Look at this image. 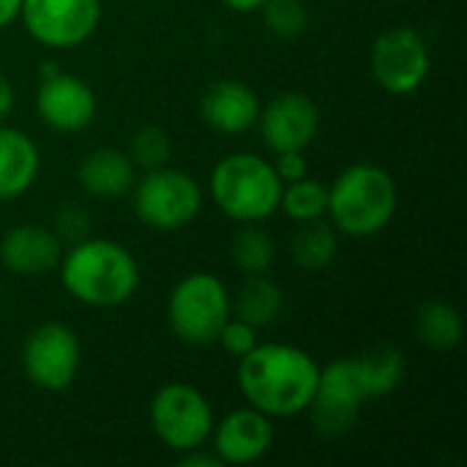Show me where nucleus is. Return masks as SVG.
I'll return each mask as SVG.
<instances>
[{
  "label": "nucleus",
  "instance_id": "obj_7",
  "mask_svg": "<svg viewBox=\"0 0 467 467\" xmlns=\"http://www.w3.org/2000/svg\"><path fill=\"white\" fill-rule=\"evenodd\" d=\"M202 208L200 183L172 167L148 170V175L134 189V213L142 224L172 233L194 222Z\"/></svg>",
  "mask_w": 467,
  "mask_h": 467
},
{
  "label": "nucleus",
  "instance_id": "obj_14",
  "mask_svg": "<svg viewBox=\"0 0 467 467\" xmlns=\"http://www.w3.org/2000/svg\"><path fill=\"white\" fill-rule=\"evenodd\" d=\"M213 451L222 465H252L268 454L274 446L271 416L257 408H241L213 424Z\"/></svg>",
  "mask_w": 467,
  "mask_h": 467
},
{
  "label": "nucleus",
  "instance_id": "obj_12",
  "mask_svg": "<svg viewBox=\"0 0 467 467\" xmlns=\"http://www.w3.org/2000/svg\"><path fill=\"white\" fill-rule=\"evenodd\" d=\"M257 126L263 142L274 153L285 150H304L312 145L320 129V109L317 104L298 90H287L274 96L257 115Z\"/></svg>",
  "mask_w": 467,
  "mask_h": 467
},
{
  "label": "nucleus",
  "instance_id": "obj_13",
  "mask_svg": "<svg viewBox=\"0 0 467 467\" xmlns=\"http://www.w3.org/2000/svg\"><path fill=\"white\" fill-rule=\"evenodd\" d=\"M36 109L38 118L55 131H82L96 118V93L79 77L52 71L38 85Z\"/></svg>",
  "mask_w": 467,
  "mask_h": 467
},
{
  "label": "nucleus",
  "instance_id": "obj_20",
  "mask_svg": "<svg viewBox=\"0 0 467 467\" xmlns=\"http://www.w3.org/2000/svg\"><path fill=\"white\" fill-rule=\"evenodd\" d=\"M282 290L271 279H265V274L249 276V282H244L235 296V317L246 320L254 328L271 326L282 315Z\"/></svg>",
  "mask_w": 467,
  "mask_h": 467
},
{
  "label": "nucleus",
  "instance_id": "obj_31",
  "mask_svg": "<svg viewBox=\"0 0 467 467\" xmlns=\"http://www.w3.org/2000/svg\"><path fill=\"white\" fill-rule=\"evenodd\" d=\"M19 5L22 0H0V30L19 16Z\"/></svg>",
  "mask_w": 467,
  "mask_h": 467
},
{
  "label": "nucleus",
  "instance_id": "obj_10",
  "mask_svg": "<svg viewBox=\"0 0 467 467\" xmlns=\"http://www.w3.org/2000/svg\"><path fill=\"white\" fill-rule=\"evenodd\" d=\"M79 339L63 323L38 326L22 345L25 378L44 391H66L79 372Z\"/></svg>",
  "mask_w": 467,
  "mask_h": 467
},
{
  "label": "nucleus",
  "instance_id": "obj_32",
  "mask_svg": "<svg viewBox=\"0 0 467 467\" xmlns=\"http://www.w3.org/2000/svg\"><path fill=\"white\" fill-rule=\"evenodd\" d=\"M227 8H233V11H238V14H246V11H260V5L265 3V0H222Z\"/></svg>",
  "mask_w": 467,
  "mask_h": 467
},
{
  "label": "nucleus",
  "instance_id": "obj_4",
  "mask_svg": "<svg viewBox=\"0 0 467 467\" xmlns=\"http://www.w3.org/2000/svg\"><path fill=\"white\" fill-rule=\"evenodd\" d=\"M397 183L378 164H353L328 186L331 224L353 238H369L397 213Z\"/></svg>",
  "mask_w": 467,
  "mask_h": 467
},
{
  "label": "nucleus",
  "instance_id": "obj_1",
  "mask_svg": "<svg viewBox=\"0 0 467 467\" xmlns=\"http://www.w3.org/2000/svg\"><path fill=\"white\" fill-rule=\"evenodd\" d=\"M405 375V358L397 348L380 345L369 353L339 358L320 369L317 391L309 405L315 430L326 438L345 435L364 402L391 394Z\"/></svg>",
  "mask_w": 467,
  "mask_h": 467
},
{
  "label": "nucleus",
  "instance_id": "obj_15",
  "mask_svg": "<svg viewBox=\"0 0 467 467\" xmlns=\"http://www.w3.org/2000/svg\"><path fill=\"white\" fill-rule=\"evenodd\" d=\"M60 257V238L41 224H16L0 241V263L16 276H44Z\"/></svg>",
  "mask_w": 467,
  "mask_h": 467
},
{
  "label": "nucleus",
  "instance_id": "obj_22",
  "mask_svg": "<svg viewBox=\"0 0 467 467\" xmlns=\"http://www.w3.org/2000/svg\"><path fill=\"white\" fill-rule=\"evenodd\" d=\"M279 211H285V216L296 219L298 224L309 219H320L328 211V186L312 178L285 183L279 197Z\"/></svg>",
  "mask_w": 467,
  "mask_h": 467
},
{
  "label": "nucleus",
  "instance_id": "obj_9",
  "mask_svg": "<svg viewBox=\"0 0 467 467\" xmlns=\"http://www.w3.org/2000/svg\"><path fill=\"white\" fill-rule=\"evenodd\" d=\"M375 82L391 96L416 93L430 74V49L419 30L391 27L375 38L369 55Z\"/></svg>",
  "mask_w": 467,
  "mask_h": 467
},
{
  "label": "nucleus",
  "instance_id": "obj_17",
  "mask_svg": "<svg viewBox=\"0 0 467 467\" xmlns=\"http://www.w3.org/2000/svg\"><path fill=\"white\" fill-rule=\"evenodd\" d=\"M41 156L36 142L11 126H0V202L25 194L38 175Z\"/></svg>",
  "mask_w": 467,
  "mask_h": 467
},
{
  "label": "nucleus",
  "instance_id": "obj_21",
  "mask_svg": "<svg viewBox=\"0 0 467 467\" xmlns=\"http://www.w3.org/2000/svg\"><path fill=\"white\" fill-rule=\"evenodd\" d=\"M462 317L446 301H430L416 315V334L432 350H451L462 339Z\"/></svg>",
  "mask_w": 467,
  "mask_h": 467
},
{
  "label": "nucleus",
  "instance_id": "obj_16",
  "mask_svg": "<svg viewBox=\"0 0 467 467\" xmlns=\"http://www.w3.org/2000/svg\"><path fill=\"white\" fill-rule=\"evenodd\" d=\"M202 120L222 134H244L257 126L260 101L257 93L238 79L213 82L200 99Z\"/></svg>",
  "mask_w": 467,
  "mask_h": 467
},
{
  "label": "nucleus",
  "instance_id": "obj_19",
  "mask_svg": "<svg viewBox=\"0 0 467 467\" xmlns=\"http://www.w3.org/2000/svg\"><path fill=\"white\" fill-rule=\"evenodd\" d=\"M337 249H339L337 230H334V224L323 222V216L301 222L298 233L290 241L293 260L309 274H317V271L328 268L334 263V257H337Z\"/></svg>",
  "mask_w": 467,
  "mask_h": 467
},
{
  "label": "nucleus",
  "instance_id": "obj_29",
  "mask_svg": "<svg viewBox=\"0 0 467 467\" xmlns=\"http://www.w3.org/2000/svg\"><path fill=\"white\" fill-rule=\"evenodd\" d=\"M181 465H183V467H192V465L219 467V465H222V460L216 457V451H213V454H202V446H200V449L183 451V457H181Z\"/></svg>",
  "mask_w": 467,
  "mask_h": 467
},
{
  "label": "nucleus",
  "instance_id": "obj_25",
  "mask_svg": "<svg viewBox=\"0 0 467 467\" xmlns=\"http://www.w3.org/2000/svg\"><path fill=\"white\" fill-rule=\"evenodd\" d=\"M170 137L156 129V126H142L140 131H134L131 137V150H129V159L134 161V167H142V170H159L170 161Z\"/></svg>",
  "mask_w": 467,
  "mask_h": 467
},
{
  "label": "nucleus",
  "instance_id": "obj_6",
  "mask_svg": "<svg viewBox=\"0 0 467 467\" xmlns=\"http://www.w3.org/2000/svg\"><path fill=\"white\" fill-rule=\"evenodd\" d=\"M230 293L213 274L183 276L167 304L170 326L175 337L186 345H213L222 326L230 320Z\"/></svg>",
  "mask_w": 467,
  "mask_h": 467
},
{
  "label": "nucleus",
  "instance_id": "obj_28",
  "mask_svg": "<svg viewBox=\"0 0 467 467\" xmlns=\"http://www.w3.org/2000/svg\"><path fill=\"white\" fill-rule=\"evenodd\" d=\"M274 170H276L282 186L306 178V159H304V150H285V153H276Z\"/></svg>",
  "mask_w": 467,
  "mask_h": 467
},
{
  "label": "nucleus",
  "instance_id": "obj_18",
  "mask_svg": "<svg viewBox=\"0 0 467 467\" xmlns=\"http://www.w3.org/2000/svg\"><path fill=\"white\" fill-rule=\"evenodd\" d=\"M134 161L129 153L115 148H99L88 153L77 170V178L82 189L93 197H120L134 186Z\"/></svg>",
  "mask_w": 467,
  "mask_h": 467
},
{
  "label": "nucleus",
  "instance_id": "obj_3",
  "mask_svg": "<svg viewBox=\"0 0 467 467\" xmlns=\"http://www.w3.org/2000/svg\"><path fill=\"white\" fill-rule=\"evenodd\" d=\"M60 282L79 304L109 309L137 293L140 265L126 246L109 238H82L60 257Z\"/></svg>",
  "mask_w": 467,
  "mask_h": 467
},
{
  "label": "nucleus",
  "instance_id": "obj_23",
  "mask_svg": "<svg viewBox=\"0 0 467 467\" xmlns=\"http://www.w3.org/2000/svg\"><path fill=\"white\" fill-rule=\"evenodd\" d=\"M276 257V246H274V238L260 230V227H241L238 235L233 238V263L246 274V276H257V274H265L271 268Z\"/></svg>",
  "mask_w": 467,
  "mask_h": 467
},
{
  "label": "nucleus",
  "instance_id": "obj_2",
  "mask_svg": "<svg viewBox=\"0 0 467 467\" xmlns=\"http://www.w3.org/2000/svg\"><path fill=\"white\" fill-rule=\"evenodd\" d=\"M320 380L317 361L293 345H254L238 364V389L244 400L271 419H287L309 410Z\"/></svg>",
  "mask_w": 467,
  "mask_h": 467
},
{
  "label": "nucleus",
  "instance_id": "obj_11",
  "mask_svg": "<svg viewBox=\"0 0 467 467\" xmlns=\"http://www.w3.org/2000/svg\"><path fill=\"white\" fill-rule=\"evenodd\" d=\"M19 16L38 44L68 49L96 33L101 22V0H22Z\"/></svg>",
  "mask_w": 467,
  "mask_h": 467
},
{
  "label": "nucleus",
  "instance_id": "obj_24",
  "mask_svg": "<svg viewBox=\"0 0 467 467\" xmlns=\"http://www.w3.org/2000/svg\"><path fill=\"white\" fill-rule=\"evenodd\" d=\"M265 27L279 38H298L309 25L304 0H265L260 5Z\"/></svg>",
  "mask_w": 467,
  "mask_h": 467
},
{
  "label": "nucleus",
  "instance_id": "obj_5",
  "mask_svg": "<svg viewBox=\"0 0 467 467\" xmlns=\"http://www.w3.org/2000/svg\"><path fill=\"white\" fill-rule=\"evenodd\" d=\"M211 197L222 213L254 224L279 211L282 181L257 153H230L211 172Z\"/></svg>",
  "mask_w": 467,
  "mask_h": 467
},
{
  "label": "nucleus",
  "instance_id": "obj_8",
  "mask_svg": "<svg viewBox=\"0 0 467 467\" xmlns=\"http://www.w3.org/2000/svg\"><path fill=\"white\" fill-rule=\"evenodd\" d=\"M213 424V410L194 386L167 383L150 402V427L156 438L172 451L183 454L205 446Z\"/></svg>",
  "mask_w": 467,
  "mask_h": 467
},
{
  "label": "nucleus",
  "instance_id": "obj_27",
  "mask_svg": "<svg viewBox=\"0 0 467 467\" xmlns=\"http://www.w3.org/2000/svg\"><path fill=\"white\" fill-rule=\"evenodd\" d=\"M55 224H57V238H68V241L77 244V241L85 238L90 219H88V213H85L79 205L66 202V205L57 211V216H55Z\"/></svg>",
  "mask_w": 467,
  "mask_h": 467
},
{
  "label": "nucleus",
  "instance_id": "obj_26",
  "mask_svg": "<svg viewBox=\"0 0 467 467\" xmlns=\"http://www.w3.org/2000/svg\"><path fill=\"white\" fill-rule=\"evenodd\" d=\"M216 342H219L230 356L244 358V356L257 345V328H254V326H249V323H246V320H241V317H230V320L222 326V331H219Z\"/></svg>",
  "mask_w": 467,
  "mask_h": 467
},
{
  "label": "nucleus",
  "instance_id": "obj_30",
  "mask_svg": "<svg viewBox=\"0 0 467 467\" xmlns=\"http://www.w3.org/2000/svg\"><path fill=\"white\" fill-rule=\"evenodd\" d=\"M14 109V85L0 74V123L11 115Z\"/></svg>",
  "mask_w": 467,
  "mask_h": 467
}]
</instances>
